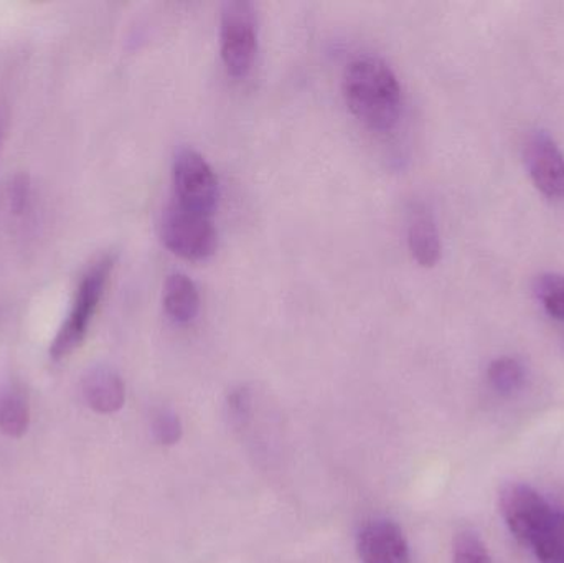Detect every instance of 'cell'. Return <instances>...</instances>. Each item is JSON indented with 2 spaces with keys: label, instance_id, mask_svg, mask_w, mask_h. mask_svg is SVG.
Masks as SVG:
<instances>
[{
  "label": "cell",
  "instance_id": "6da1fadb",
  "mask_svg": "<svg viewBox=\"0 0 564 563\" xmlns=\"http://www.w3.org/2000/svg\"><path fill=\"white\" fill-rule=\"evenodd\" d=\"M344 95L355 118L378 132L391 131L400 121L403 93L397 73L380 56L360 55L344 73Z\"/></svg>",
  "mask_w": 564,
  "mask_h": 563
},
{
  "label": "cell",
  "instance_id": "7a4b0ae2",
  "mask_svg": "<svg viewBox=\"0 0 564 563\" xmlns=\"http://www.w3.org/2000/svg\"><path fill=\"white\" fill-rule=\"evenodd\" d=\"M112 267H115V257L105 255L83 274L82 281L76 288L68 317L59 327L52 346H50V356L53 360L65 359L82 346L89 326H91L96 310L101 303Z\"/></svg>",
  "mask_w": 564,
  "mask_h": 563
},
{
  "label": "cell",
  "instance_id": "3957f363",
  "mask_svg": "<svg viewBox=\"0 0 564 563\" xmlns=\"http://www.w3.org/2000/svg\"><path fill=\"white\" fill-rule=\"evenodd\" d=\"M161 237L165 247L185 260H207L217 248L214 215L192 210L172 201L162 215Z\"/></svg>",
  "mask_w": 564,
  "mask_h": 563
},
{
  "label": "cell",
  "instance_id": "277c9868",
  "mask_svg": "<svg viewBox=\"0 0 564 563\" xmlns=\"http://www.w3.org/2000/svg\"><path fill=\"white\" fill-rule=\"evenodd\" d=\"M220 50L227 72L245 78L258 53V19L253 3L231 0L221 7Z\"/></svg>",
  "mask_w": 564,
  "mask_h": 563
},
{
  "label": "cell",
  "instance_id": "5b68a950",
  "mask_svg": "<svg viewBox=\"0 0 564 563\" xmlns=\"http://www.w3.org/2000/svg\"><path fill=\"white\" fill-rule=\"evenodd\" d=\"M174 202L214 215L218 202V178L207 159L192 148H181L175 154Z\"/></svg>",
  "mask_w": 564,
  "mask_h": 563
},
{
  "label": "cell",
  "instance_id": "8992f818",
  "mask_svg": "<svg viewBox=\"0 0 564 563\" xmlns=\"http://www.w3.org/2000/svg\"><path fill=\"white\" fill-rule=\"evenodd\" d=\"M500 515L509 526L510 532L522 544H532L536 532L549 519L552 506L532 488L523 483H510L503 486L499 498Z\"/></svg>",
  "mask_w": 564,
  "mask_h": 563
},
{
  "label": "cell",
  "instance_id": "52a82bcc",
  "mask_svg": "<svg viewBox=\"0 0 564 563\" xmlns=\"http://www.w3.org/2000/svg\"><path fill=\"white\" fill-rule=\"evenodd\" d=\"M525 164L533 185L553 202L564 201V154L555 139L545 131L530 136Z\"/></svg>",
  "mask_w": 564,
  "mask_h": 563
},
{
  "label": "cell",
  "instance_id": "ba28073f",
  "mask_svg": "<svg viewBox=\"0 0 564 563\" xmlns=\"http://www.w3.org/2000/svg\"><path fill=\"white\" fill-rule=\"evenodd\" d=\"M357 552L361 563H410V545L397 522L375 519L358 532Z\"/></svg>",
  "mask_w": 564,
  "mask_h": 563
},
{
  "label": "cell",
  "instance_id": "9c48e42d",
  "mask_svg": "<svg viewBox=\"0 0 564 563\" xmlns=\"http://www.w3.org/2000/svg\"><path fill=\"white\" fill-rule=\"evenodd\" d=\"M83 396L96 413L111 415L124 405V382L111 367H93L83 379Z\"/></svg>",
  "mask_w": 564,
  "mask_h": 563
},
{
  "label": "cell",
  "instance_id": "30bf717a",
  "mask_svg": "<svg viewBox=\"0 0 564 563\" xmlns=\"http://www.w3.org/2000/svg\"><path fill=\"white\" fill-rule=\"evenodd\" d=\"M408 247L414 260L424 268L436 267L443 253L440 230L433 214L424 205L411 208L408 221Z\"/></svg>",
  "mask_w": 564,
  "mask_h": 563
},
{
  "label": "cell",
  "instance_id": "8fae6325",
  "mask_svg": "<svg viewBox=\"0 0 564 563\" xmlns=\"http://www.w3.org/2000/svg\"><path fill=\"white\" fill-rule=\"evenodd\" d=\"M164 307L174 323H192L200 313V293L197 284L187 274H169L164 286Z\"/></svg>",
  "mask_w": 564,
  "mask_h": 563
},
{
  "label": "cell",
  "instance_id": "7c38bea8",
  "mask_svg": "<svg viewBox=\"0 0 564 563\" xmlns=\"http://www.w3.org/2000/svg\"><path fill=\"white\" fill-rule=\"evenodd\" d=\"M30 426V405L25 393L15 387L0 390V433L22 439Z\"/></svg>",
  "mask_w": 564,
  "mask_h": 563
},
{
  "label": "cell",
  "instance_id": "4fadbf2b",
  "mask_svg": "<svg viewBox=\"0 0 564 563\" xmlns=\"http://www.w3.org/2000/svg\"><path fill=\"white\" fill-rule=\"evenodd\" d=\"M530 548H533L540 563H564V511L562 509L553 508Z\"/></svg>",
  "mask_w": 564,
  "mask_h": 563
},
{
  "label": "cell",
  "instance_id": "5bb4252c",
  "mask_svg": "<svg viewBox=\"0 0 564 563\" xmlns=\"http://www.w3.org/2000/svg\"><path fill=\"white\" fill-rule=\"evenodd\" d=\"M487 379L496 392L510 396L523 386L525 370L519 360L512 359V357H500L490 364Z\"/></svg>",
  "mask_w": 564,
  "mask_h": 563
},
{
  "label": "cell",
  "instance_id": "9a60e30c",
  "mask_svg": "<svg viewBox=\"0 0 564 563\" xmlns=\"http://www.w3.org/2000/svg\"><path fill=\"white\" fill-rule=\"evenodd\" d=\"M535 294L546 314L564 323V274L546 273L539 277Z\"/></svg>",
  "mask_w": 564,
  "mask_h": 563
},
{
  "label": "cell",
  "instance_id": "2e32d148",
  "mask_svg": "<svg viewBox=\"0 0 564 563\" xmlns=\"http://www.w3.org/2000/svg\"><path fill=\"white\" fill-rule=\"evenodd\" d=\"M454 563H492L482 539L473 531H460L454 538Z\"/></svg>",
  "mask_w": 564,
  "mask_h": 563
},
{
  "label": "cell",
  "instance_id": "e0dca14e",
  "mask_svg": "<svg viewBox=\"0 0 564 563\" xmlns=\"http://www.w3.org/2000/svg\"><path fill=\"white\" fill-rule=\"evenodd\" d=\"M152 429H154L155 440L165 446L177 445L181 442L182 433H184L181 419L171 410H162L161 413H158Z\"/></svg>",
  "mask_w": 564,
  "mask_h": 563
},
{
  "label": "cell",
  "instance_id": "ac0fdd59",
  "mask_svg": "<svg viewBox=\"0 0 564 563\" xmlns=\"http://www.w3.org/2000/svg\"><path fill=\"white\" fill-rule=\"evenodd\" d=\"M26 201H29V182L25 177L15 178L10 187V204L15 214H20L25 208Z\"/></svg>",
  "mask_w": 564,
  "mask_h": 563
},
{
  "label": "cell",
  "instance_id": "d6986e66",
  "mask_svg": "<svg viewBox=\"0 0 564 563\" xmlns=\"http://www.w3.org/2000/svg\"><path fill=\"white\" fill-rule=\"evenodd\" d=\"M230 410L234 419L247 416L248 410H250V396H248L247 390L240 389L231 393Z\"/></svg>",
  "mask_w": 564,
  "mask_h": 563
}]
</instances>
